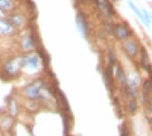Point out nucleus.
<instances>
[{"label":"nucleus","mask_w":152,"mask_h":136,"mask_svg":"<svg viewBox=\"0 0 152 136\" xmlns=\"http://www.w3.org/2000/svg\"><path fill=\"white\" fill-rule=\"evenodd\" d=\"M146 117L149 121H152V100L149 98V101L146 103Z\"/></svg>","instance_id":"6ab92c4d"},{"label":"nucleus","mask_w":152,"mask_h":136,"mask_svg":"<svg viewBox=\"0 0 152 136\" xmlns=\"http://www.w3.org/2000/svg\"><path fill=\"white\" fill-rule=\"evenodd\" d=\"M14 24L11 23L9 18H0V35L3 36H8V35H12L14 32Z\"/></svg>","instance_id":"1a4fd4ad"},{"label":"nucleus","mask_w":152,"mask_h":136,"mask_svg":"<svg viewBox=\"0 0 152 136\" xmlns=\"http://www.w3.org/2000/svg\"><path fill=\"white\" fill-rule=\"evenodd\" d=\"M17 109H18V107H17V101H15V100H11V101H9V114H11L12 117L17 115V112H18Z\"/></svg>","instance_id":"a211bd4d"},{"label":"nucleus","mask_w":152,"mask_h":136,"mask_svg":"<svg viewBox=\"0 0 152 136\" xmlns=\"http://www.w3.org/2000/svg\"><path fill=\"white\" fill-rule=\"evenodd\" d=\"M9 20H11L12 24H14V27H21V26H24V17H23L21 14H18V12L12 14V15L9 17Z\"/></svg>","instance_id":"ddd939ff"},{"label":"nucleus","mask_w":152,"mask_h":136,"mask_svg":"<svg viewBox=\"0 0 152 136\" xmlns=\"http://www.w3.org/2000/svg\"><path fill=\"white\" fill-rule=\"evenodd\" d=\"M128 112L129 114H135L137 112V98L131 97L129 101H128Z\"/></svg>","instance_id":"2eb2a0df"},{"label":"nucleus","mask_w":152,"mask_h":136,"mask_svg":"<svg viewBox=\"0 0 152 136\" xmlns=\"http://www.w3.org/2000/svg\"><path fill=\"white\" fill-rule=\"evenodd\" d=\"M76 3H84V2H90V0H75Z\"/></svg>","instance_id":"5701e85b"},{"label":"nucleus","mask_w":152,"mask_h":136,"mask_svg":"<svg viewBox=\"0 0 152 136\" xmlns=\"http://www.w3.org/2000/svg\"><path fill=\"white\" fill-rule=\"evenodd\" d=\"M21 67L29 71V73H34V71H38L41 67V60L37 55H26L23 59H21Z\"/></svg>","instance_id":"7ed1b4c3"},{"label":"nucleus","mask_w":152,"mask_h":136,"mask_svg":"<svg viewBox=\"0 0 152 136\" xmlns=\"http://www.w3.org/2000/svg\"><path fill=\"white\" fill-rule=\"evenodd\" d=\"M119 132L123 135V136H126V135H128V130H126V127H125V124L123 126H120V129H119Z\"/></svg>","instance_id":"4be33fe9"},{"label":"nucleus","mask_w":152,"mask_h":136,"mask_svg":"<svg viewBox=\"0 0 152 136\" xmlns=\"http://www.w3.org/2000/svg\"><path fill=\"white\" fill-rule=\"evenodd\" d=\"M46 85H47V83H46L44 80H41V79H40V80H35V82H32L29 86H26V88H24V94H26L31 100H38Z\"/></svg>","instance_id":"f257e3e1"},{"label":"nucleus","mask_w":152,"mask_h":136,"mask_svg":"<svg viewBox=\"0 0 152 136\" xmlns=\"http://www.w3.org/2000/svg\"><path fill=\"white\" fill-rule=\"evenodd\" d=\"M122 48H123V52L128 55V58H131V59H134L138 53H140V45H138V42L134 38L125 40L122 42Z\"/></svg>","instance_id":"39448f33"},{"label":"nucleus","mask_w":152,"mask_h":136,"mask_svg":"<svg viewBox=\"0 0 152 136\" xmlns=\"http://www.w3.org/2000/svg\"><path fill=\"white\" fill-rule=\"evenodd\" d=\"M102 77H104V82L107 85V88L111 89V70L110 68H107V70L102 71Z\"/></svg>","instance_id":"4468645a"},{"label":"nucleus","mask_w":152,"mask_h":136,"mask_svg":"<svg viewBox=\"0 0 152 136\" xmlns=\"http://www.w3.org/2000/svg\"><path fill=\"white\" fill-rule=\"evenodd\" d=\"M0 18H3V9L0 8Z\"/></svg>","instance_id":"b1692460"},{"label":"nucleus","mask_w":152,"mask_h":136,"mask_svg":"<svg viewBox=\"0 0 152 136\" xmlns=\"http://www.w3.org/2000/svg\"><path fill=\"white\" fill-rule=\"evenodd\" d=\"M142 9V17H140V21L143 23V26L151 30L152 29V14H149L146 8H140Z\"/></svg>","instance_id":"9b49d317"},{"label":"nucleus","mask_w":152,"mask_h":136,"mask_svg":"<svg viewBox=\"0 0 152 136\" xmlns=\"http://www.w3.org/2000/svg\"><path fill=\"white\" fill-rule=\"evenodd\" d=\"M104 26H105V30H107L110 35H114V27H113V24H111L108 20L104 21Z\"/></svg>","instance_id":"412c9836"},{"label":"nucleus","mask_w":152,"mask_h":136,"mask_svg":"<svg viewBox=\"0 0 152 136\" xmlns=\"http://www.w3.org/2000/svg\"><path fill=\"white\" fill-rule=\"evenodd\" d=\"M114 36L120 41H125L132 36V30L128 27L126 23H119V24H114Z\"/></svg>","instance_id":"423d86ee"},{"label":"nucleus","mask_w":152,"mask_h":136,"mask_svg":"<svg viewBox=\"0 0 152 136\" xmlns=\"http://www.w3.org/2000/svg\"><path fill=\"white\" fill-rule=\"evenodd\" d=\"M76 29H78V32L81 33L84 40H88V36H90V24H88V20L84 15V12L81 11H78V14H76Z\"/></svg>","instance_id":"f03ea898"},{"label":"nucleus","mask_w":152,"mask_h":136,"mask_svg":"<svg viewBox=\"0 0 152 136\" xmlns=\"http://www.w3.org/2000/svg\"><path fill=\"white\" fill-rule=\"evenodd\" d=\"M0 8L3 11H11L14 8V2L12 0H0Z\"/></svg>","instance_id":"dca6fc26"},{"label":"nucleus","mask_w":152,"mask_h":136,"mask_svg":"<svg viewBox=\"0 0 152 136\" xmlns=\"http://www.w3.org/2000/svg\"><path fill=\"white\" fill-rule=\"evenodd\" d=\"M114 74H116L117 80H119L123 86L128 83V77H126V73H125V70H123L120 65H114Z\"/></svg>","instance_id":"f8f14e48"},{"label":"nucleus","mask_w":152,"mask_h":136,"mask_svg":"<svg viewBox=\"0 0 152 136\" xmlns=\"http://www.w3.org/2000/svg\"><path fill=\"white\" fill-rule=\"evenodd\" d=\"M108 59H110V65L111 67L116 65V53H114L113 48H110V50H108Z\"/></svg>","instance_id":"aec40b11"},{"label":"nucleus","mask_w":152,"mask_h":136,"mask_svg":"<svg viewBox=\"0 0 152 136\" xmlns=\"http://www.w3.org/2000/svg\"><path fill=\"white\" fill-rule=\"evenodd\" d=\"M94 2H96L99 11L102 12L107 18L111 20L114 15H116V12H114V9H113V6H111V3L108 2V0H94Z\"/></svg>","instance_id":"0eeeda50"},{"label":"nucleus","mask_w":152,"mask_h":136,"mask_svg":"<svg viewBox=\"0 0 152 136\" xmlns=\"http://www.w3.org/2000/svg\"><path fill=\"white\" fill-rule=\"evenodd\" d=\"M21 59L23 58H12V59H8L5 62L3 70H5V73L8 74V76H12V77L18 76L20 67H21Z\"/></svg>","instance_id":"20e7f679"},{"label":"nucleus","mask_w":152,"mask_h":136,"mask_svg":"<svg viewBox=\"0 0 152 136\" xmlns=\"http://www.w3.org/2000/svg\"><path fill=\"white\" fill-rule=\"evenodd\" d=\"M128 6L131 8V11L137 15V18L140 20V17H142V9H140V8H137V6L134 5V2H131V0H128Z\"/></svg>","instance_id":"f3484780"},{"label":"nucleus","mask_w":152,"mask_h":136,"mask_svg":"<svg viewBox=\"0 0 152 136\" xmlns=\"http://www.w3.org/2000/svg\"><path fill=\"white\" fill-rule=\"evenodd\" d=\"M140 67L152 76V67H151V62H149V56H148V52L145 47H140Z\"/></svg>","instance_id":"6e6552de"},{"label":"nucleus","mask_w":152,"mask_h":136,"mask_svg":"<svg viewBox=\"0 0 152 136\" xmlns=\"http://www.w3.org/2000/svg\"><path fill=\"white\" fill-rule=\"evenodd\" d=\"M21 48L24 52H32L35 48V40L32 38L31 33H26L21 36Z\"/></svg>","instance_id":"9d476101"}]
</instances>
